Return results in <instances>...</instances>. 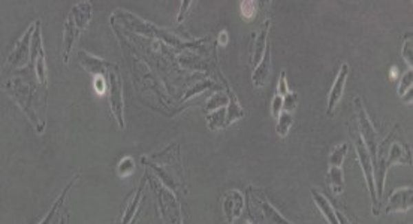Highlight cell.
<instances>
[{
  "mask_svg": "<svg viewBox=\"0 0 413 224\" xmlns=\"http://www.w3.org/2000/svg\"><path fill=\"white\" fill-rule=\"evenodd\" d=\"M142 165L154 172L160 183L174 194L184 190V170L180 156V145L172 144L153 156H142Z\"/></svg>",
  "mask_w": 413,
  "mask_h": 224,
  "instance_id": "6da1fadb",
  "label": "cell"
},
{
  "mask_svg": "<svg viewBox=\"0 0 413 224\" xmlns=\"http://www.w3.org/2000/svg\"><path fill=\"white\" fill-rule=\"evenodd\" d=\"M3 89L15 100L17 105L23 109L24 114L29 117L34 128H36V132L38 133L44 132V123L39 122V115L36 111L38 98H36V89H34V85L21 78V76H15V78L10 80L3 85Z\"/></svg>",
  "mask_w": 413,
  "mask_h": 224,
  "instance_id": "7a4b0ae2",
  "label": "cell"
},
{
  "mask_svg": "<svg viewBox=\"0 0 413 224\" xmlns=\"http://www.w3.org/2000/svg\"><path fill=\"white\" fill-rule=\"evenodd\" d=\"M93 15V6L92 2H78L72 6L71 12L67 14V19L63 24L65 34H63V63L67 65L69 57H71V51L75 45V42L78 41L81 33L87 29V25L92 20Z\"/></svg>",
  "mask_w": 413,
  "mask_h": 224,
  "instance_id": "3957f363",
  "label": "cell"
},
{
  "mask_svg": "<svg viewBox=\"0 0 413 224\" xmlns=\"http://www.w3.org/2000/svg\"><path fill=\"white\" fill-rule=\"evenodd\" d=\"M349 133H350V137H352V142H354V145H355V151H357V156H358L359 163H361V169H363L366 181H367L368 193H370V197H372V202H373V206H372L373 215H379V214H381V205H379L377 196H376L374 175H373V159H372V156H370V153H368L367 146L363 141V137H361V135L358 132L355 120H352Z\"/></svg>",
  "mask_w": 413,
  "mask_h": 224,
  "instance_id": "277c9868",
  "label": "cell"
},
{
  "mask_svg": "<svg viewBox=\"0 0 413 224\" xmlns=\"http://www.w3.org/2000/svg\"><path fill=\"white\" fill-rule=\"evenodd\" d=\"M247 201L252 217L261 224H292L268 202L262 190H257L253 187L248 188Z\"/></svg>",
  "mask_w": 413,
  "mask_h": 224,
  "instance_id": "5b68a950",
  "label": "cell"
},
{
  "mask_svg": "<svg viewBox=\"0 0 413 224\" xmlns=\"http://www.w3.org/2000/svg\"><path fill=\"white\" fill-rule=\"evenodd\" d=\"M145 175H147V172H145ZM147 179L150 181L153 192L158 197V205H159L163 221H165L167 224H183L182 205H180V202L177 201L176 194L171 190H168L165 186L154 183V181H151L149 178V175H147Z\"/></svg>",
  "mask_w": 413,
  "mask_h": 224,
  "instance_id": "8992f818",
  "label": "cell"
},
{
  "mask_svg": "<svg viewBox=\"0 0 413 224\" xmlns=\"http://www.w3.org/2000/svg\"><path fill=\"white\" fill-rule=\"evenodd\" d=\"M349 145L348 142H341L335 145L328 157V172H326V183L334 196H340L344 192V174H343V161L348 156Z\"/></svg>",
  "mask_w": 413,
  "mask_h": 224,
  "instance_id": "52a82bcc",
  "label": "cell"
},
{
  "mask_svg": "<svg viewBox=\"0 0 413 224\" xmlns=\"http://www.w3.org/2000/svg\"><path fill=\"white\" fill-rule=\"evenodd\" d=\"M105 78L108 85V93H109L111 112H113L118 127L122 128V131H125L126 123H125V107H123V82H122V76H120L118 72V67L116 65L109 69Z\"/></svg>",
  "mask_w": 413,
  "mask_h": 224,
  "instance_id": "ba28073f",
  "label": "cell"
},
{
  "mask_svg": "<svg viewBox=\"0 0 413 224\" xmlns=\"http://www.w3.org/2000/svg\"><path fill=\"white\" fill-rule=\"evenodd\" d=\"M32 65L36 74V78L39 84L44 85L47 90L48 85V69H47V60H45V49L44 42H42V32H41V20L34 21V32L32 38Z\"/></svg>",
  "mask_w": 413,
  "mask_h": 224,
  "instance_id": "9c48e42d",
  "label": "cell"
},
{
  "mask_svg": "<svg viewBox=\"0 0 413 224\" xmlns=\"http://www.w3.org/2000/svg\"><path fill=\"white\" fill-rule=\"evenodd\" d=\"M355 103V111H357V127H358V132L361 135V137H363V141L367 146V150L370 153V156H372V159H374L376 156V151H377V136H376V131H374V126L372 124V122H370V118L367 115L366 112V108L363 105V102H361L359 98H357L354 100Z\"/></svg>",
  "mask_w": 413,
  "mask_h": 224,
  "instance_id": "30bf717a",
  "label": "cell"
},
{
  "mask_svg": "<svg viewBox=\"0 0 413 224\" xmlns=\"http://www.w3.org/2000/svg\"><path fill=\"white\" fill-rule=\"evenodd\" d=\"M34 32V23L24 32L23 36L15 44V48L8 56V66L12 69H21L32 62V38Z\"/></svg>",
  "mask_w": 413,
  "mask_h": 224,
  "instance_id": "8fae6325",
  "label": "cell"
},
{
  "mask_svg": "<svg viewBox=\"0 0 413 224\" xmlns=\"http://www.w3.org/2000/svg\"><path fill=\"white\" fill-rule=\"evenodd\" d=\"M349 71H350V69H349L348 63H343L339 69L337 76H335V81H334L332 87L330 90L328 103H326V115H328V117L334 115V111H335V108H337V105H339L341 98H343V91H344V87H346Z\"/></svg>",
  "mask_w": 413,
  "mask_h": 224,
  "instance_id": "7c38bea8",
  "label": "cell"
},
{
  "mask_svg": "<svg viewBox=\"0 0 413 224\" xmlns=\"http://www.w3.org/2000/svg\"><path fill=\"white\" fill-rule=\"evenodd\" d=\"M243 206H244V196L240 190L232 188V190H228L225 194H223L222 208L229 224H234V221L241 217Z\"/></svg>",
  "mask_w": 413,
  "mask_h": 224,
  "instance_id": "4fadbf2b",
  "label": "cell"
},
{
  "mask_svg": "<svg viewBox=\"0 0 413 224\" xmlns=\"http://www.w3.org/2000/svg\"><path fill=\"white\" fill-rule=\"evenodd\" d=\"M271 27V21L265 20L257 32H255L252 34V47H251V63L252 66H257L260 62L262 60V56L266 49V45H268V42H266V38H268V32Z\"/></svg>",
  "mask_w": 413,
  "mask_h": 224,
  "instance_id": "5bb4252c",
  "label": "cell"
},
{
  "mask_svg": "<svg viewBox=\"0 0 413 224\" xmlns=\"http://www.w3.org/2000/svg\"><path fill=\"white\" fill-rule=\"evenodd\" d=\"M412 196L413 190L412 187H404V188H397L394 190L392 194L390 196L388 202H386L383 212L385 214H391V212H407L412 210Z\"/></svg>",
  "mask_w": 413,
  "mask_h": 224,
  "instance_id": "9a60e30c",
  "label": "cell"
},
{
  "mask_svg": "<svg viewBox=\"0 0 413 224\" xmlns=\"http://www.w3.org/2000/svg\"><path fill=\"white\" fill-rule=\"evenodd\" d=\"M394 136V135H392ZM392 139V137H391ZM412 165V153L409 146L401 141H392L388 145V153H386L385 168L388 170L392 165Z\"/></svg>",
  "mask_w": 413,
  "mask_h": 224,
  "instance_id": "2e32d148",
  "label": "cell"
},
{
  "mask_svg": "<svg viewBox=\"0 0 413 224\" xmlns=\"http://www.w3.org/2000/svg\"><path fill=\"white\" fill-rule=\"evenodd\" d=\"M78 62L89 74L94 76H103V78L107 76L109 69L114 66V63L108 62V60L92 56L89 53H85V51H78Z\"/></svg>",
  "mask_w": 413,
  "mask_h": 224,
  "instance_id": "e0dca14e",
  "label": "cell"
},
{
  "mask_svg": "<svg viewBox=\"0 0 413 224\" xmlns=\"http://www.w3.org/2000/svg\"><path fill=\"white\" fill-rule=\"evenodd\" d=\"M270 69H271V47L268 44L266 45V49H265L260 65L255 67V72L252 76L255 87H257V89L264 87V85L266 84V80H268V76H270Z\"/></svg>",
  "mask_w": 413,
  "mask_h": 224,
  "instance_id": "ac0fdd59",
  "label": "cell"
},
{
  "mask_svg": "<svg viewBox=\"0 0 413 224\" xmlns=\"http://www.w3.org/2000/svg\"><path fill=\"white\" fill-rule=\"evenodd\" d=\"M312 197L326 221H328L330 224H340V221L337 219V214H335L334 205L328 201V197L317 190V188H312Z\"/></svg>",
  "mask_w": 413,
  "mask_h": 224,
  "instance_id": "d6986e66",
  "label": "cell"
},
{
  "mask_svg": "<svg viewBox=\"0 0 413 224\" xmlns=\"http://www.w3.org/2000/svg\"><path fill=\"white\" fill-rule=\"evenodd\" d=\"M223 82H225L226 93H228V98H229V103H228V107H226V126H231L232 123H235L237 120L244 117V109L241 108L240 102H238V99L235 96V93L231 90V87L228 85L226 80L223 81Z\"/></svg>",
  "mask_w": 413,
  "mask_h": 224,
  "instance_id": "ffe728a7",
  "label": "cell"
},
{
  "mask_svg": "<svg viewBox=\"0 0 413 224\" xmlns=\"http://www.w3.org/2000/svg\"><path fill=\"white\" fill-rule=\"evenodd\" d=\"M78 178H80V174H76V175H74V178H72L71 181H69V183H67V186L65 187V190H63L62 193H60V196L57 197V201L54 202V205H53V208H51V210H50V212H48V214L45 215V217H44V220H42V221H41L39 224H51V223H53V219L56 217V214H57V211L60 210V206H62V205H63V202H65V199H66V196L69 194V192H71V188H72V186L75 184V181H76V179H78Z\"/></svg>",
  "mask_w": 413,
  "mask_h": 224,
  "instance_id": "44dd1931",
  "label": "cell"
},
{
  "mask_svg": "<svg viewBox=\"0 0 413 224\" xmlns=\"http://www.w3.org/2000/svg\"><path fill=\"white\" fill-rule=\"evenodd\" d=\"M206 124H209L210 131H219V128H225L226 126V107L210 112L206 115Z\"/></svg>",
  "mask_w": 413,
  "mask_h": 224,
  "instance_id": "7402d4cb",
  "label": "cell"
},
{
  "mask_svg": "<svg viewBox=\"0 0 413 224\" xmlns=\"http://www.w3.org/2000/svg\"><path fill=\"white\" fill-rule=\"evenodd\" d=\"M292 124H294V117H292L290 112L282 111L280 115L277 118V126H275V132L280 137H286Z\"/></svg>",
  "mask_w": 413,
  "mask_h": 224,
  "instance_id": "603a6c76",
  "label": "cell"
},
{
  "mask_svg": "<svg viewBox=\"0 0 413 224\" xmlns=\"http://www.w3.org/2000/svg\"><path fill=\"white\" fill-rule=\"evenodd\" d=\"M228 103H229V98H228V94H223V93H214L213 96L209 99V102H206V108H205V111L209 112H213V111H216V109H220V108H225V107H228Z\"/></svg>",
  "mask_w": 413,
  "mask_h": 224,
  "instance_id": "cb8c5ba5",
  "label": "cell"
},
{
  "mask_svg": "<svg viewBox=\"0 0 413 224\" xmlns=\"http://www.w3.org/2000/svg\"><path fill=\"white\" fill-rule=\"evenodd\" d=\"M134 170H135V160L131 156L120 160V163L117 165V174L123 178L132 175Z\"/></svg>",
  "mask_w": 413,
  "mask_h": 224,
  "instance_id": "d4e9b609",
  "label": "cell"
},
{
  "mask_svg": "<svg viewBox=\"0 0 413 224\" xmlns=\"http://www.w3.org/2000/svg\"><path fill=\"white\" fill-rule=\"evenodd\" d=\"M412 81H413V71L412 69H407L404 75L401 76V80L399 82V96L403 98L409 90H412Z\"/></svg>",
  "mask_w": 413,
  "mask_h": 224,
  "instance_id": "484cf974",
  "label": "cell"
},
{
  "mask_svg": "<svg viewBox=\"0 0 413 224\" xmlns=\"http://www.w3.org/2000/svg\"><path fill=\"white\" fill-rule=\"evenodd\" d=\"M401 56L404 58V62H406V65L409 66V69H412L413 66V45H412V34H407L406 39H404V44H403V49H401Z\"/></svg>",
  "mask_w": 413,
  "mask_h": 224,
  "instance_id": "4316f807",
  "label": "cell"
},
{
  "mask_svg": "<svg viewBox=\"0 0 413 224\" xmlns=\"http://www.w3.org/2000/svg\"><path fill=\"white\" fill-rule=\"evenodd\" d=\"M297 103H298V94L294 91H289L285 98H283V109L286 112H294L297 109Z\"/></svg>",
  "mask_w": 413,
  "mask_h": 224,
  "instance_id": "83f0119b",
  "label": "cell"
},
{
  "mask_svg": "<svg viewBox=\"0 0 413 224\" xmlns=\"http://www.w3.org/2000/svg\"><path fill=\"white\" fill-rule=\"evenodd\" d=\"M257 5H260V3H256V2H244V3H241V14H243L244 19H247V20L252 19V16L256 14Z\"/></svg>",
  "mask_w": 413,
  "mask_h": 224,
  "instance_id": "f1b7e54d",
  "label": "cell"
},
{
  "mask_svg": "<svg viewBox=\"0 0 413 224\" xmlns=\"http://www.w3.org/2000/svg\"><path fill=\"white\" fill-rule=\"evenodd\" d=\"M283 109V96H280V94H275V96L273 98V103H271V114H273V118L277 120L280 112Z\"/></svg>",
  "mask_w": 413,
  "mask_h": 224,
  "instance_id": "f546056e",
  "label": "cell"
},
{
  "mask_svg": "<svg viewBox=\"0 0 413 224\" xmlns=\"http://www.w3.org/2000/svg\"><path fill=\"white\" fill-rule=\"evenodd\" d=\"M288 93H289V89H288V81H286V71H282L280 80H279V84H277V94H280V96L285 98Z\"/></svg>",
  "mask_w": 413,
  "mask_h": 224,
  "instance_id": "4dcf8cb0",
  "label": "cell"
},
{
  "mask_svg": "<svg viewBox=\"0 0 413 224\" xmlns=\"http://www.w3.org/2000/svg\"><path fill=\"white\" fill-rule=\"evenodd\" d=\"M211 85H213V82H211V81H204V82H201V84H198L196 87H193L191 91H189V93L186 94V96L183 98V100H187L189 98H192L193 94H200V93H201V91H204L205 89H210Z\"/></svg>",
  "mask_w": 413,
  "mask_h": 224,
  "instance_id": "1f68e13d",
  "label": "cell"
},
{
  "mask_svg": "<svg viewBox=\"0 0 413 224\" xmlns=\"http://www.w3.org/2000/svg\"><path fill=\"white\" fill-rule=\"evenodd\" d=\"M94 89H96V91L99 94L105 93V90L108 89L107 78H103V76H96V81H94Z\"/></svg>",
  "mask_w": 413,
  "mask_h": 224,
  "instance_id": "d6a6232c",
  "label": "cell"
},
{
  "mask_svg": "<svg viewBox=\"0 0 413 224\" xmlns=\"http://www.w3.org/2000/svg\"><path fill=\"white\" fill-rule=\"evenodd\" d=\"M193 5V2H183L182 3V10H180V12H178V16H177V23L180 24V23H183V20H184V16H186V14L189 12V8H191Z\"/></svg>",
  "mask_w": 413,
  "mask_h": 224,
  "instance_id": "836d02e7",
  "label": "cell"
},
{
  "mask_svg": "<svg viewBox=\"0 0 413 224\" xmlns=\"http://www.w3.org/2000/svg\"><path fill=\"white\" fill-rule=\"evenodd\" d=\"M335 214H337V219H339L340 224H355L354 221H352V220L348 217V215H344L340 210L335 208Z\"/></svg>",
  "mask_w": 413,
  "mask_h": 224,
  "instance_id": "e575fe53",
  "label": "cell"
},
{
  "mask_svg": "<svg viewBox=\"0 0 413 224\" xmlns=\"http://www.w3.org/2000/svg\"><path fill=\"white\" fill-rule=\"evenodd\" d=\"M226 42H228V33H226V30H222L219 34V44L226 45Z\"/></svg>",
  "mask_w": 413,
  "mask_h": 224,
  "instance_id": "d590c367",
  "label": "cell"
},
{
  "mask_svg": "<svg viewBox=\"0 0 413 224\" xmlns=\"http://www.w3.org/2000/svg\"><path fill=\"white\" fill-rule=\"evenodd\" d=\"M59 224H69V214H65V215H60V220H59Z\"/></svg>",
  "mask_w": 413,
  "mask_h": 224,
  "instance_id": "8d00e7d4",
  "label": "cell"
},
{
  "mask_svg": "<svg viewBox=\"0 0 413 224\" xmlns=\"http://www.w3.org/2000/svg\"><path fill=\"white\" fill-rule=\"evenodd\" d=\"M403 100L406 103H412V90H409L406 94L403 96Z\"/></svg>",
  "mask_w": 413,
  "mask_h": 224,
  "instance_id": "74e56055",
  "label": "cell"
},
{
  "mask_svg": "<svg viewBox=\"0 0 413 224\" xmlns=\"http://www.w3.org/2000/svg\"><path fill=\"white\" fill-rule=\"evenodd\" d=\"M116 224H122V219H118V220L116 221Z\"/></svg>",
  "mask_w": 413,
  "mask_h": 224,
  "instance_id": "f35d334b",
  "label": "cell"
},
{
  "mask_svg": "<svg viewBox=\"0 0 413 224\" xmlns=\"http://www.w3.org/2000/svg\"><path fill=\"white\" fill-rule=\"evenodd\" d=\"M135 220H136V219H135ZM135 220H134V221H132V223H131V224H135Z\"/></svg>",
  "mask_w": 413,
  "mask_h": 224,
  "instance_id": "ab89813d",
  "label": "cell"
}]
</instances>
